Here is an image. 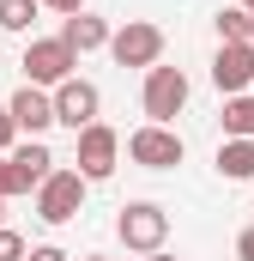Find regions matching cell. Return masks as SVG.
Here are the masks:
<instances>
[{"label":"cell","mask_w":254,"mask_h":261,"mask_svg":"<svg viewBox=\"0 0 254 261\" xmlns=\"http://www.w3.org/2000/svg\"><path fill=\"white\" fill-rule=\"evenodd\" d=\"M85 176H79V164H61L43 189H37V219L43 225H73L79 213H85Z\"/></svg>","instance_id":"obj_1"},{"label":"cell","mask_w":254,"mask_h":261,"mask_svg":"<svg viewBox=\"0 0 254 261\" xmlns=\"http://www.w3.org/2000/svg\"><path fill=\"white\" fill-rule=\"evenodd\" d=\"M115 237H121L133 255H157L164 237H170V213H164L157 200H127L121 219H115Z\"/></svg>","instance_id":"obj_2"},{"label":"cell","mask_w":254,"mask_h":261,"mask_svg":"<svg viewBox=\"0 0 254 261\" xmlns=\"http://www.w3.org/2000/svg\"><path fill=\"white\" fill-rule=\"evenodd\" d=\"M73 164H79L85 182L115 176V164H121V134L109 128V122H91L85 134H73Z\"/></svg>","instance_id":"obj_3"},{"label":"cell","mask_w":254,"mask_h":261,"mask_svg":"<svg viewBox=\"0 0 254 261\" xmlns=\"http://www.w3.org/2000/svg\"><path fill=\"white\" fill-rule=\"evenodd\" d=\"M139 110H145L151 122H164V128H170V122H176V116L188 110V73H182V67H164V61H157L151 73H145Z\"/></svg>","instance_id":"obj_4"},{"label":"cell","mask_w":254,"mask_h":261,"mask_svg":"<svg viewBox=\"0 0 254 261\" xmlns=\"http://www.w3.org/2000/svg\"><path fill=\"white\" fill-rule=\"evenodd\" d=\"M182 134L176 128H164V122H145V128H133L127 134V158L139 164V170H176L182 164Z\"/></svg>","instance_id":"obj_5"},{"label":"cell","mask_w":254,"mask_h":261,"mask_svg":"<svg viewBox=\"0 0 254 261\" xmlns=\"http://www.w3.org/2000/svg\"><path fill=\"white\" fill-rule=\"evenodd\" d=\"M109 55H115V67H151L164 61V31L151 24V18H127L121 31L109 37Z\"/></svg>","instance_id":"obj_6"},{"label":"cell","mask_w":254,"mask_h":261,"mask_svg":"<svg viewBox=\"0 0 254 261\" xmlns=\"http://www.w3.org/2000/svg\"><path fill=\"white\" fill-rule=\"evenodd\" d=\"M73 67H79V55L67 49L61 37H37V43L24 49V85L55 91V85H67V79H73Z\"/></svg>","instance_id":"obj_7"},{"label":"cell","mask_w":254,"mask_h":261,"mask_svg":"<svg viewBox=\"0 0 254 261\" xmlns=\"http://www.w3.org/2000/svg\"><path fill=\"white\" fill-rule=\"evenodd\" d=\"M97 110H103V91L91 85V79H67V85H55V122L61 128H73V134H85L91 122H97Z\"/></svg>","instance_id":"obj_8"},{"label":"cell","mask_w":254,"mask_h":261,"mask_svg":"<svg viewBox=\"0 0 254 261\" xmlns=\"http://www.w3.org/2000/svg\"><path fill=\"white\" fill-rule=\"evenodd\" d=\"M212 85H218L224 97H242L254 85V43H218V55H212Z\"/></svg>","instance_id":"obj_9"},{"label":"cell","mask_w":254,"mask_h":261,"mask_svg":"<svg viewBox=\"0 0 254 261\" xmlns=\"http://www.w3.org/2000/svg\"><path fill=\"white\" fill-rule=\"evenodd\" d=\"M6 110H12L18 134H30V140H43V134L55 128V91H43V85H18Z\"/></svg>","instance_id":"obj_10"},{"label":"cell","mask_w":254,"mask_h":261,"mask_svg":"<svg viewBox=\"0 0 254 261\" xmlns=\"http://www.w3.org/2000/svg\"><path fill=\"white\" fill-rule=\"evenodd\" d=\"M55 170H61V164H55V152H49L43 140H24V146H12V189H18V195L43 189Z\"/></svg>","instance_id":"obj_11"},{"label":"cell","mask_w":254,"mask_h":261,"mask_svg":"<svg viewBox=\"0 0 254 261\" xmlns=\"http://www.w3.org/2000/svg\"><path fill=\"white\" fill-rule=\"evenodd\" d=\"M109 37H115V31H109V18H97V12H73V18L61 24V43L73 49V55H91V49H109Z\"/></svg>","instance_id":"obj_12"},{"label":"cell","mask_w":254,"mask_h":261,"mask_svg":"<svg viewBox=\"0 0 254 261\" xmlns=\"http://www.w3.org/2000/svg\"><path fill=\"white\" fill-rule=\"evenodd\" d=\"M218 176L224 182H254V140H224L218 146Z\"/></svg>","instance_id":"obj_13"},{"label":"cell","mask_w":254,"mask_h":261,"mask_svg":"<svg viewBox=\"0 0 254 261\" xmlns=\"http://www.w3.org/2000/svg\"><path fill=\"white\" fill-rule=\"evenodd\" d=\"M224 140H254V91L224 97Z\"/></svg>","instance_id":"obj_14"},{"label":"cell","mask_w":254,"mask_h":261,"mask_svg":"<svg viewBox=\"0 0 254 261\" xmlns=\"http://www.w3.org/2000/svg\"><path fill=\"white\" fill-rule=\"evenodd\" d=\"M212 24H218V43H254V12L248 6H224Z\"/></svg>","instance_id":"obj_15"},{"label":"cell","mask_w":254,"mask_h":261,"mask_svg":"<svg viewBox=\"0 0 254 261\" xmlns=\"http://www.w3.org/2000/svg\"><path fill=\"white\" fill-rule=\"evenodd\" d=\"M37 12H43V0H0V31L24 37V31L37 24Z\"/></svg>","instance_id":"obj_16"},{"label":"cell","mask_w":254,"mask_h":261,"mask_svg":"<svg viewBox=\"0 0 254 261\" xmlns=\"http://www.w3.org/2000/svg\"><path fill=\"white\" fill-rule=\"evenodd\" d=\"M24 255H30V243L18 231H0V261H24Z\"/></svg>","instance_id":"obj_17"},{"label":"cell","mask_w":254,"mask_h":261,"mask_svg":"<svg viewBox=\"0 0 254 261\" xmlns=\"http://www.w3.org/2000/svg\"><path fill=\"white\" fill-rule=\"evenodd\" d=\"M12 140H18V122H12V110L0 103V158H12Z\"/></svg>","instance_id":"obj_18"},{"label":"cell","mask_w":254,"mask_h":261,"mask_svg":"<svg viewBox=\"0 0 254 261\" xmlns=\"http://www.w3.org/2000/svg\"><path fill=\"white\" fill-rule=\"evenodd\" d=\"M24 261H73V255H67L61 243H37V249H30V255H24Z\"/></svg>","instance_id":"obj_19"},{"label":"cell","mask_w":254,"mask_h":261,"mask_svg":"<svg viewBox=\"0 0 254 261\" xmlns=\"http://www.w3.org/2000/svg\"><path fill=\"white\" fill-rule=\"evenodd\" d=\"M18 189H12V158H0V200H12Z\"/></svg>","instance_id":"obj_20"},{"label":"cell","mask_w":254,"mask_h":261,"mask_svg":"<svg viewBox=\"0 0 254 261\" xmlns=\"http://www.w3.org/2000/svg\"><path fill=\"white\" fill-rule=\"evenodd\" d=\"M49 12H61V18H73V12H85V0H43Z\"/></svg>","instance_id":"obj_21"},{"label":"cell","mask_w":254,"mask_h":261,"mask_svg":"<svg viewBox=\"0 0 254 261\" xmlns=\"http://www.w3.org/2000/svg\"><path fill=\"white\" fill-rule=\"evenodd\" d=\"M236 261H254V225L242 231V237H236Z\"/></svg>","instance_id":"obj_22"},{"label":"cell","mask_w":254,"mask_h":261,"mask_svg":"<svg viewBox=\"0 0 254 261\" xmlns=\"http://www.w3.org/2000/svg\"><path fill=\"white\" fill-rule=\"evenodd\" d=\"M145 261H176V255H170V249H157V255H145Z\"/></svg>","instance_id":"obj_23"},{"label":"cell","mask_w":254,"mask_h":261,"mask_svg":"<svg viewBox=\"0 0 254 261\" xmlns=\"http://www.w3.org/2000/svg\"><path fill=\"white\" fill-rule=\"evenodd\" d=\"M85 261H109V255H85Z\"/></svg>","instance_id":"obj_24"},{"label":"cell","mask_w":254,"mask_h":261,"mask_svg":"<svg viewBox=\"0 0 254 261\" xmlns=\"http://www.w3.org/2000/svg\"><path fill=\"white\" fill-rule=\"evenodd\" d=\"M0 213H6V200H0ZM0 231H6V225H0Z\"/></svg>","instance_id":"obj_25"},{"label":"cell","mask_w":254,"mask_h":261,"mask_svg":"<svg viewBox=\"0 0 254 261\" xmlns=\"http://www.w3.org/2000/svg\"><path fill=\"white\" fill-rule=\"evenodd\" d=\"M242 6H248V12H254V0H242Z\"/></svg>","instance_id":"obj_26"}]
</instances>
